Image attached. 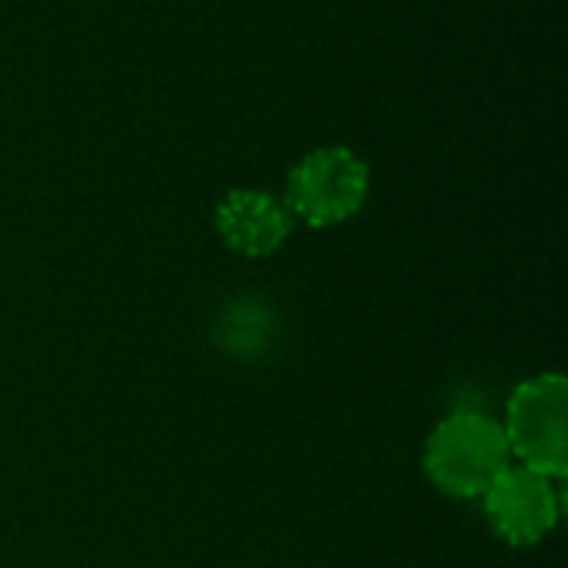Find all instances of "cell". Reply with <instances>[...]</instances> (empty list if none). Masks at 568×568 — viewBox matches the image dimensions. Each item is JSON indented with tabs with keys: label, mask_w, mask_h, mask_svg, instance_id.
Returning <instances> with one entry per match:
<instances>
[{
	"label": "cell",
	"mask_w": 568,
	"mask_h": 568,
	"mask_svg": "<svg viewBox=\"0 0 568 568\" xmlns=\"http://www.w3.org/2000/svg\"><path fill=\"white\" fill-rule=\"evenodd\" d=\"M423 466L439 493L453 499H483L499 473L513 466L503 423L476 409L446 416L426 443Z\"/></svg>",
	"instance_id": "6da1fadb"
},
{
	"label": "cell",
	"mask_w": 568,
	"mask_h": 568,
	"mask_svg": "<svg viewBox=\"0 0 568 568\" xmlns=\"http://www.w3.org/2000/svg\"><path fill=\"white\" fill-rule=\"evenodd\" d=\"M509 456L549 479L568 473V383L562 373L526 379L506 406L503 423Z\"/></svg>",
	"instance_id": "7a4b0ae2"
},
{
	"label": "cell",
	"mask_w": 568,
	"mask_h": 568,
	"mask_svg": "<svg viewBox=\"0 0 568 568\" xmlns=\"http://www.w3.org/2000/svg\"><path fill=\"white\" fill-rule=\"evenodd\" d=\"M369 196V166L349 146H320L286 176V210L316 230L346 223Z\"/></svg>",
	"instance_id": "3957f363"
},
{
	"label": "cell",
	"mask_w": 568,
	"mask_h": 568,
	"mask_svg": "<svg viewBox=\"0 0 568 568\" xmlns=\"http://www.w3.org/2000/svg\"><path fill=\"white\" fill-rule=\"evenodd\" d=\"M216 233L233 253L260 260L290 240L293 213L266 190H233L216 206Z\"/></svg>",
	"instance_id": "5b68a950"
},
{
	"label": "cell",
	"mask_w": 568,
	"mask_h": 568,
	"mask_svg": "<svg viewBox=\"0 0 568 568\" xmlns=\"http://www.w3.org/2000/svg\"><path fill=\"white\" fill-rule=\"evenodd\" d=\"M483 506L493 529L516 549L542 542L559 523V496L552 479L526 466H506L486 489Z\"/></svg>",
	"instance_id": "277c9868"
}]
</instances>
